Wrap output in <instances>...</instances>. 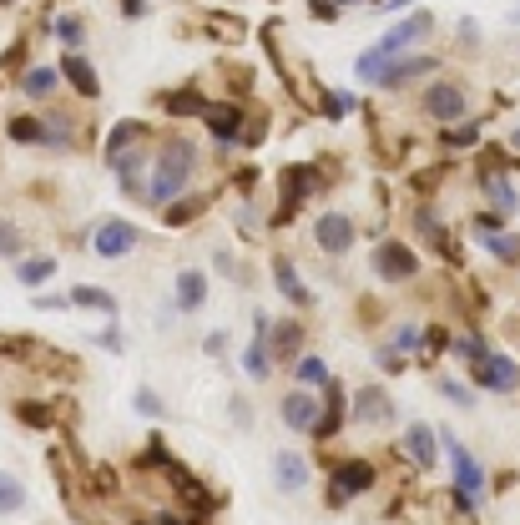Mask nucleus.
Here are the masks:
<instances>
[{"label":"nucleus","mask_w":520,"mask_h":525,"mask_svg":"<svg viewBox=\"0 0 520 525\" xmlns=\"http://www.w3.org/2000/svg\"><path fill=\"white\" fill-rule=\"evenodd\" d=\"M192 172H197V142H187V137L172 131L152 157V192H147V208L162 212L172 197H182L187 182H192Z\"/></svg>","instance_id":"1"},{"label":"nucleus","mask_w":520,"mask_h":525,"mask_svg":"<svg viewBox=\"0 0 520 525\" xmlns=\"http://www.w3.org/2000/svg\"><path fill=\"white\" fill-rule=\"evenodd\" d=\"M318 187H328L318 162H288V167H283V172H278V208H273V228H288V222L298 218V208H304Z\"/></svg>","instance_id":"2"},{"label":"nucleus","mask_w":520,"mask_h":525,"mask_svg":"<svg viewBox=\"0 0 520 525\" xmlns=\"http://www.w3.org/2000/svg\"><path fill=\"white\" fill-rule=\"evenodd\" d=\"M420 111L430 121H440V127H455V121L470 117V91L460 87V81L440 77V81H430V87L420 91Z\"/></svg>","instance_id":"3"},{"label":"nucleus","mask_w":520,"mask_h":525,"mask_svg":"<svg viewBox=\"0 0 520 525\" xmlns=\"http://www.w3.org/2000/svg\"><path fill=\"white\" fill-rule=\"evenodd\" d=\"M369 268H374L380 283H414L420 278V248L404 238H384L374 248V258H369Z\"/></svg>","instance_id":"4"},{"label":"nucleus","mask_w":520,"mask_h":525,"mask_svg":"<svg viewBox=\"0 0 520 525\" xmlns=\"http://www.w3.org/2000/svg\"><path fill=\"white\" fill-rule=\"evenodd\" d=\"M430 36H434V15L424 11V5H414V11H410V15H400V21H394L374 46H384L390 56H404V51H414L420 41H430Z\"/></svg>","instance_id":"5"},{"label":"nucleus","mask_w":520,"mask_h":525,"mask_svg":"<svg viewBox=\"0 0 520 525\" xmlns=\"http://www.w3.org/2000/svg\"><path fill=\"white\" fill-rule=\"evenodd\" d=\"M278 419L293 429V435H314L318 419H324V399H318L308 384H304V389H288V394L278 399Z\"/></svg>","instance_id":"6"},{"label":"nucleus","mask_w":520,"mask_h":525,"mask_svg":"<svg viewBox=\"0 0 520 525\" xmlns=\"http://www.w3.org/2000/svg\"><path fill=\"white\" fill-rule=\"evenodd\" d=\"M374 480H380V470H374L369 459H344V465H334V475H328V505L338 510L344 500L374 490Z\"/></svg>","instance_id":"7"},{"label":"nucleus","mask_w":520,"mask_h":525,"mask_svg":"<svg viewBox=\"0 0 520 525\" xmlns=\"http://www.w3.org/2000/svg\"><path fill=\"white\" fill-rule=\"evenodd\" d=\"M314 242L328 258H348L359 242V222L348 212H324V218H314Z\"/></svg>","instance_id":"8"},{"label":"nucleus","mask_w":520,"mask_h":525,"mask_svg":"<svg viewBox=\"0 0 520 525\" xmlns=\"http://www.w3.org/2000/svg\"><path fill=\"white\" fill-rule=\"evenodd\" d=\"M434 71H440V56H430V51H404V56H394L390 71H384L374 87H380V91H404V87H414V81L434 77Z\"/></svg>","instance_id":"9"},{"label":"nucleus","mask_w":520,"mask_h":525,"mask_svg":"<svg viewBox=\"0 0 520 525\" xmlns=\"http://www.w3.org/2000/svg\"><path fill=\"white\" fill-rule=\"evenodd\" d=\"M137 242H141L137 222H121V218H101V222H97V232H91V252H97L101 262L127 258V252L137 248Z\"/></svg>","instance_id":"10"},{"label":"nucleus","mask_w":520,"mask_h":525,"mask_svg":"<svg viewBox=\"0 0 520 525\" xmlns=\"http://www.w3.org/2000/svg\"><path fill=\"white\" fill-rule=\"evenodd\" d=\"M167 485H172V495H177V505H187L192 515H213L217 505H213V490H207L203 480H197L192 470H187L182 459H167Z\"/></svg>","instance_id":"11"},{"label":"nucleus","mask_w":520,"mask_h":525,"mask_svg":"<svg viewBox=\"0 0 520 525\" xmlns=\"http://www.w3.org/2000/svg\"><path fill=\"white\" fill-rule=\"evenodd\" d=\"M207 137H213V147H238L243 127H248V107L243 101H213V111H207Z\"/></svg>","instance_id":"12"},{"label":"nucleus","mask_w":520,"mask_h":525,"mask_svg":"<svg viewBox=\"0 0 520 525\" xmlns=\"http://www.w3.org/2000/svg\"><path fill=\"white\" fill-rule=\"evenodd\" d=\"M440 445H444V455H450V470H455V490L475 500V495L485 490V470H480V459L470 455L455 435H440Z\"/></svg>","instance_id":"13"},{"label":"nucleus","mask_w":520,"mask_h":525,"mask_svg":"<svg viewBox=\"0 0 520 525\" xmlns=\"http://www.w3.org/2000/svg\"><path fill=\"white\" fill-rule=\"evenodd\" d=\"M470 369H475V384L490 389V394H515L520 389V364L510 359V354H490V359L470 364Z\"/></svg>","instance_id":"14"},{"label":"nucleus","mask_w":520,"mask_h":525,"mask_svg":"<svg viewBox=\"0 0 520 525\" xmlns=\"http://www.w3.org/2000/svg\"><path fill=\"white\" fill-rule=\"evenodd\" d=\"M440 435H434V425H424V419H414V425H404V459H410L414 470H434L440 465Z\"/></svg>","instance_id":"15"},{"label":"nucleus","mask_w":520,"mask_h":525,"mask_svg":"<svg viewBox=\"0 0 520 525\" xmlns=\"http://www.w3.org/2000/svg\"><path fill=\"white\" fill-rule=\"evenodd\" d=\"M354 425H369V429L394 425V399L384 384H369V389L354 394Z\"/></svg>","instance_id":"16"},{"label":"nucleus","mask_w":520,"mask_h":525,"mask_svg":"<svg viewBox=\"0 0 520 525\" xmlns=\"http://www.w3.org/2000/svg\"><path fill=\"white\" fill-rule=\"evenodd\" d=\"M61 77L71 81V91H77L81 101H101V77H97V66L87 61L81 51H61Z\"/></svg>","instance_id":"17"},{"label":"nucleus","mask_w":520,"mask_h":525,"mask_svg":"<svg viewBox=\"0 0 520 525\" xmlns=\"http://www.w3.org/2000/svg\"><path fill=\"white\" fill-rule=\"evenodd\" d=\"M273 268V283H278V293H283V304H293V308H314V288L304 283V273H298V268H293V258H273L268 262Z\"/></svg>","instance_id":"18"},{"label":"nucleus","mask_w":520,"mask_h":525,"mask_svg":"<svg viewBox=\"0 0 520 525\" xmlns=\"http://www.w3.org/2000/svg\"><path fill=\"white\" fill-rule=\"evenodd\" d=\"M308 480H314V470H308L304 455H293V449H278V455H273V485H278L283 495L308 490Z\"/></svg>","instance_id":"19"},{"label":"nucleus","mask_w":520,"mask_h":525,"mask_svg":"<svg viewBox=\"0 0 520 525\" xmlns=\"http://www.w3.org/2000/svg\"><path fill=\"white\" fill-rule=\"evenodd\" d=\"M480 187H485L490 208H495L500 218H515V212H520V197H515V187H510V177L500 172V157H495V162H485V177H480Z\"/></svg>","instance_id":"20"},{"label":"nucleus","mask_w":520,"mask_h":525,"mask_svg":"<svg viewBox=\"0 0 520 525\" xmlns=\"http://www.w3.org/2000/svg\"><path fill=\"white\" fill-rule=\"evenodd\" d=\"M157 107H162L167 117H207V111H213V97L197 91V87H177V91H162Z\"/></svg>","instance_id":"21"},{"label":"nucleus","mask_w":520,"mask_h":525,"mask_svg":"<svg viewBox=\"0 0 520 525\" xmlns=\"http://www.w3.org/2000/svg\"><path fill=\"white\" fill-rule=\"evenodd\" d=\"M172 304L182 308V314H197V308L207 304V273L203 268H182V273L172 278Z\"/></svg>","instance_id":"22"},{"label":"nucleus","mask_w":520,"mask_h":525,"mask_svg":"<svg viewBox=\"0 0 520 525\" xmlns=\"http://www.w3.org/2000/svg\"><path fill=\"white\" fill-rule=\"evenodd\" d=\"M207 208H213V197L207 192H182V197H172V202L162 208V228H192Z\"/></svg>","instance_id":"23"},{"label":"nucleus","mask_w":520,"mask_h":525,"mask_svg":"<svg viewBox=\"0 0 520 525\" xmlns=\"http://www.w3.org/2000/svg\"><path fill=\"white\" fill-rule=\"evenodd\" d=\"M61 81H66V77H61V66H51V61H36L31 71L21 77V91H26L31 101H51L56 91H61Z\"/></svg>","instance_id":"24"},{"label":"nucleus","mask_w":520,"mask_h":525,"mask_svg":"<svg viewBox=\"0 0 520 525\" xmlns=\"http://www.w3.org/2000/svg\"><path fill=\"white\" fill-rule=\"evenodd\" d=\"M152 142V127L147 121H117L107 137V162H117L121 152H131V147H147Z\"/></svg>","instance_id":"25"},{"label":"nucleus","mask_w":520,"mask_h":525,"mask_svg":"<svg viewBox=\"0 0 520 525\" xmlns=\"http://www.w3.org/2000/svg\"><path fill=\"white\" fill-rule=\"evenodd\" d=\"M5 137H11L16 147H46V117H36V111H16V117L5 121Z\"/></svg>","instance_id":"26"},{"label":"nucleus","mask_w":520,"mask_h":525,"mask_svg":"<svg viewBox=\"0 0 520 525\" xmlns=\"http://www.w3.org/2000/svg\"><path fill=\"white\" fill-rule=\"evenodd\" d=\"M46 31H51V41L61 46V51H81L87 46V21H81L77 11L56 15V21H46Z\"/></svg>","instance_id":"27"},{"label":"nucleus","mask_w":520,"mask_h":525,"mask_svg":"<svg viewBox=\"0 0 520 525\" xmlns=\"http://www.w3.org/2000/svg\"><path fill=\"white\" fill-rule=\"evenodd\" d=\"M338 429H344V384L328 379V384H324V419H318L314 435L328 439V435H338Z\"/></svg>","instance_id":"28"},{"label":"nucleus","mask_w":520,"mask_h":525,"mask_svg":"<svg viewBox=\"0 0 520 525\" xmlns=\"http://www.w3.org/2000/svg\"><path fill=\"white\" fill-rule=\"evenodd\" d=\"M268 349H273V359H288L293 364V354L304 349V328L293 324V318H278V324L268 328Z\"/></svg>","instance_id":"29"},{"label":"nucleus","mask_w":520,"mask_h":525,"mask_svg":"<svg viewBox=\"0 0 520 525\" xmlns=\"http://www.w3.org/2000/svg\"><path fill=\"white\" fill-rule=\"evenodd\" d=\"M56 268H61V262H56L51 252H31V258L16 262V278H21L26 288H46L56 278Z\"/></svg>","instance_id":"30"},{"label":"nucleus","mask_w":520,"mask_h":525,"mask_svg":"<svg viewBox=\"0 0 520 525\" xmlns=\"http://www.w3.org/2000/svg\"><path fill=\"white\" fill-rule=\"evenodd\" d=\"M41 117H46V147H56V152H71V147H77V121L66 117L61 107L41 111Z\"/></svg>","instance_id":"31"},{"label":"nucleus","mask_w":520,"mask_h":525,"mask_svg":"<svg viewBox=\"0 0 520 525\" xmlns=\"http://www.w3.org/2000/svg\"><path fill=\"white\" fill-rule=\"evenodd\" d=\"M71 308H91V314L117 318V293H111V288H97V283H77L71 288Z\"/></svg>","instance_id":"32"},{"label":"nucleus","mask_w":520,"mask_h":525,"mask_svg":"<svg viewBox=\"0 0 520 525\" xmlns=\"http://www.w3.org/2000/svg\"><path fill=\"white\" fill-rule=\"evenodd\" d=\"M273 364H278V359H273L268 339H263V334H258V339H253L248 349H243V374H248L253 384H263V379H268V374H273Z\"/></svg>","instance_id":"33"},{"label":"nucleus","mask_w":520,"mask_h":525,"mask_svg":"<svg viewBox=\"0 0 520 525\" xmlns=\"http://www.w3.org/2000/svg\"><path fill=\"white\" fill-rule=\"evenodd\" d=\"M475 142H480V121H470V117L440 131V147H444V152H470Z\"/></svg>","instance_id":"34"},{"label":"nucleus","mask_w":520,"mask_h":525,"mask_svg":"<svg viewBox=\"0 0 520 525\" xmlns=\"http://www.w3.org/2000/svg\"><path fill=\"white\" fill-rule=\"evenodd\" d=\"M16 419H21L26 429H51L56 405H46V399H16Z\"/></svg>","instance_id":"35"},{"label":"nucleus","mask_w":520,"mask_h":525,"mask_svg":"<svg viewBox=\"0 0 520 525\" xmlns=\"http://www.w3.org/2000/svg\"><path fill=\"white\" fill-rule=\"evenodd\" d=\"M328 379H334V374H328V364L314 359V354H304V359H298V369H293V384H308V389H324Z\"/></svg>","instance_id":"36"},{"label":"nucleus","mask_w":520,"mask_h":525,"mask_svg":"<svg viewBox=\"0 0 520 525\" xmlns=\"http://www.w3.org/2000/svg\"><path fill=\"white\" fill-rule=\"evenodd\" d=\"M21 510H26V485L0 470V515H21Z\"/></svg>","instance_id":"37"},{"label":"nucleus","mask_w":520,"mask_h":525,"mask_svg":"<svg viewBox=\"0 0 520 525\" xmlns=\"http://www.w3.org/2000/svg\"><path fill=\"white\" fill-rule=\"evenodd\" d=\"M348 111H354V97H348V91H318V117L344 121Z\"/></svg>","instance_id":"38"},{"label":"nucleus","mask_w":520,"mask_h":525,"mask_svg":"<svg viewBox=\"0 0 520 525\" xmlns=\"http://www.w3.org/2000/svg\"><path fill=\"white\" fill-rule=\"evenodd\" d=\"M213 31H217V36H223V41L233 46V41H243V36H248V26H243L238 15H228V11H217V15H207V36H213Z\"/></svg>","instance_id":"39"},{"label":"nucleus","mask_w":520,"mask_h":525,"mask_svg":"<svg viewBox=\"0 0 520 525\" xmlns=\"http://www.w3.org/2000/svg\"><path fill=\"white\" fill-rule=\"evenodd\" d=\"M450 349L460 354V359H470V364H480V359H490L495 349H485V339L480 334H460V339H450Z\"/></svg>","instance_id":"40"},{"label":"nucleus","mask_w":520,"mask_h":525,"mask_svg":"<svg viewBox=\"0 0 520 525\" xmlns=\"http://www.w3.org/2000/svg\"><path fill=\"white\" fill-rule=\"evenodd\" d=\"M26 56H31V41H26V36H16L11 51H5V71H11L16 81H21L26 71H31V61H26Z\"/></svg>","instance_id":"41"},{"label":"nucleus","mask_w":520,"mask_h":525,"mask_svg":"<svg viewBox=\"0 0 520 525\" xmlns=\"http://www.w3.org/2000/svg\"><path fill=\"white\" fill-rule=\"evenodd\" d=\"M420 339H424L420 324H400V328L390 334V349H394V354H414V349H420Z\"/></svg>","instance_id":"42"},{"label":"nucleus","mask_w":520,"mask_h":525,"mask_svg":"<svg viewBox=\"0 0 520 525\" xmlns=\"http://www.w3.org/2000/svg\"><path fill=\"white\" fill-rule=\"evenodd\" d=\"M21 252H26V232L0 218V258H21Z\"/></svg>","instance_id":"43"},{"label":"nucleus","mask_w":520,"mask_h":525,"mask_svg":"<svg viewBox=\"0 0 520 525\" xmlns=\"http://www.w3.org/2000/svg\"><path fill=\"white\" fill-rule=\"evenodd\" d=\"M263 137H268V111L258 107V117H248V127H243V137H238V147H263Z\"/></svg>","instance_id":"44"},{"label":"nucleus","mask_w":520,"mask_h":525,"mask_svg":"<svg viewBox=\"0 0 520 525\" xmlns=\"http://www.w3.org/2000/svg\"><path fill=\"white\" fill-rule=\"evenodd\" d=\"M434 389H440V394H444V399H450V405H455V409H475V394H470L465 384H460V379H440V384H434Z\"/></svg>","instance_id":"45"},{"label":"nucleus","mask_w":520,"mask_h":525,"mask_svg":"<svg viewBox=\"0 0 520 525\" xmlns=\"http://www.w3.org/2000/svg\"><path fill=\"white\" fill-rule=\"evenodd\" d=\"M131 405H137V415H147V419H162L167 415V405L157 399L152 389H137V394H131Z\"/></svg>","instance_id":"46"},{"label":"nucleus","mask_w":520,"mask_h":525,"mask_svg":"<svg viewBox=\"0 0 520 525\" xmlns=\"http://www.w3.org/2000/svg\"><path fill=\"white\" fill-rule=\"evenodd\" d=\"M308 15H314V21H324V26H334L338 15H344V5H338V0H308Z\"/></svg>","instance_id":"47"},{"label":"nucleus","mask_w":520,"mask_h":525,"mask_svg":"<svg viewBox=\"0 0 520 525\" xmlns=\"http://www.w3.org/2000/svg\"><path fill=\"white\" fill-rule=\"evenodd\" d=\"M31 308H41V314H51V308H71V293H36Z\"/></svg>","instance_id":"48"},{"label":"nucleus","mask_w":520,"mask_h":525,"mask_svg":"<svg viewBox=\"0 0 520 525\" xmlns=\"http://www.w3.org/2000/svg\"><path fill=\"white\" fill-rule=\"evenodd\" d=\"M91 344H101V349H107V354H121V328L111 324L107 334H97V339H91Z\"/></svg>","instance_id":"49"},{"label":"nucleus","mask_w":520,"mask_h":525,"mask_svg":"<svg viewBox=\"0 0 520 525\" xmlns=\"http://www.w3.org/2000/svg\"><path fill=\"white\" fill-rule=\"evenodd\" d=\"M374 364H380L384 374H394V369H400V354H394V349H380V354H374Z\"/></svg>","instance_id":"50"},{"label":"nucleus","mask_w":520,"mask_h":525,"mask_svg":"<svg viewBox=\"0 0 520 525\" xmlns=\"http://www.w3.org/2000/svg\"><path fill=\"white\" fill-rule=\"evenodd\" d=\"M203 349H207V354H213V359H217V354L228 349V334H223V328H217V334H207V344H203Z\"/></svg>","instance_id":"51"},{"label":"nucleus","mask_w":520,"mask_h":525,"mask_svg":"<svg viewBox=\"0 0 520 525\" xmlns=\"http://www.w3.org/2000/svg\"><path fill=\"white\" fill-rule=\"evenodd\" d=\"M121 15H127V21H141V15H147V0H121Z\"/></svg>","instance_id":"52"},{"label":"nucleus","mask_w":520,"mask_h":525,"mask_svg":"<svg viewBox=\"0 0 520 525\" xmlns=\"http://www.w3.org/2000/svg\"><path fill=\"white\" fill-rule=\"evenodd\" d=\"M460 41H465V46H475V41H480V31H475V21H460Z\"/></svg>","instance_id":"53"},{"label":"nucleus","mask_w":520,"mask_h":525,"mask_svg":"<svg viewBox=\"0 0 520 525\" xmlns=\"http://www.w3.org/2000/svg\"><path fill=\"white\" fill-rule=\"evenodd\" d=\"M380 11H404V5H414V0H374Z\"/></svg>","instance_id":"54"},{"label":"nucleus","mask_w":520,"mask_h":525,"mask_svg":"<svg viewBox=\"0 0 520 525\" xmlns=\"http://www.w3.org/2000/svg\"><path fill=\"white\" fill-rule=\"evenodd\" d=\"M152 525H187V520H177V515H157Z\"/></svg>","instance_id":"55"},{"label":"nucleus","mask_w":520,"mask_h":525,"mask_svg":"<svg viewBox=\"0 0 520 525\" xmlns=\"http://www.w3.org/2000/svg\"><path fill=\"white\" fill-rule=\"evenodd\" d=\"M510 147H515V152H520V121H515V131H510Z\"/></svg>","instance_id":"56"},{"label":"nucleus","mask_w":520,"mask_h":525,"mask_svg":"<svg viewBox=\"0 0 520 525\" xmlns=\"http://www.w3.org/2000/svg\"><path fill=\"white\" fill-rule=\"evenodd\" d=\"M338 5H344V11H348V5H374V0H338Z\"/></svg>","instance_id":"57"},{"label":"nucleus","mask_w":520,"mask_h":525,"mask_svg":"<svg viewBox=\"0 0 520 525\" xmlns=\"http://www.w3.org/2000/svg\"><path fill=\"white\" fill-rule=\"evenodd\" d=\"M510 21H515V26H520V0H515V11H510Z\"/></svg>","instance_id":"58"},{"label":"nucleus","mask_w":520,"mask_h":525,"mask_svg":"<svg viewBox=\"0 0 520 525\" xmlns=\"http://www.w3.org/2000/svg\"><path fill=\"white\" fill-rule=\"evenodd\" d=\"M0 5H16V0H0Z\"/></svg>","instance_id":"59"}]
</instances>
